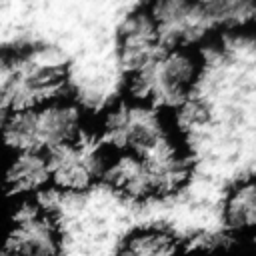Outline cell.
Here are the masks:
<instances>
[{"mask_svg":"<svg viewBox=\"0 0 256 256\" xmlns=\"http://www.w3.org/2000/svg\"><path fill=\"white\" fill-rule=\"evenodd\" d=\"M66 84L68 66L56 50L0 48V126L18 112L62 98Z\"/></svg>","mask_w":256,"mask_h":256,"instance_id":"6da1fadb","label":"cell"},{"mask_svg":"<svg viewBox=\"0 0 256 256\" xmlns=\"http://www.w3.org/2000/svg\"><path fill=\"white\" fill-rule=\"evenodd\" d=\"M190 176V160L170 134L138 154H120L108 162L104 180L130 200H150L174 194Z\"/></svg>","mask_w":256,"mask_h":256,"instance_id":"7a4b0ae2","label":"cell"},{"mask_svg":"<svg viewBox=\"0 0 256 256\" xmlns=\"http://www.w3.org/2000/svg\"><path fill=\"white\" fill-rule=\"evenodd\" d=\"M82 132V110L66 98L18 112L0 126L4 146L34 154H50Z\"/></svg>","mask_w":256,"mask_h":256,"instance_id":"3957f363","label":"cell"},{"mask_svg":"<svg viewBox=\"0 0 256 256\" xmlns=\"http://www.w3.org/2000/svg\"><path fill=\"white\" fill-rule=\"evenodd\" d=\"M200 74V60L190 48L164 46L142 66L130 72L132 100L156 110L176 108L186 102Z\"/></svg>","mask_w":256,"mask_h":256,"instance_id":"277c9868","label":"cell"},{"mask_svg":"<svg viewBox=\"0 0 256 256\" xmlns=\"http://www.w3.org/2000/svg\"><path fill=\"white\" fill-rule=\"evenodd\" d=\"M168 134L160 110L138 102L124 100L108 108L100 124V142L120 154H138Z\"/></svg>","mask_w":256,"mask_h":256,"instance_id":"5b68a950","label":"cell"},{"mask_svg":"<svg viewBox=\"0 0 256 256\" xmlns=\"http://www.w3.org/2000/svg\"><path fill=\"white\" fill-rule=\"evenodd\" d=\"M48 158L50 184L64 192H84L104 180L108 168L104 144L98 136L82 132L74 140L58 146Z\"/></svg>","mask_w":256,"mask_h":256,"instance_id":"8992f818","label":"cell"},{"mask_svg":"<svg viewBox=\"0 0 256 256\" xmlns=\"http://www.w3.org/2000/svg\"><path fill=\"white\" fill-rule=\"evenodd\" d=\"M4 248L14 256H58L62 232L48 210L38 204H24L12 216Z\"/></svg>","mask_w":256,"mask_h":256,"instance_id":"52a82bcc","label":"cell"},{"mask_svg":"<svg viewBox=\"0 0 256 256\" xmlns=\"http://www.w3.org/2000/svg\"><path fill=\"white\" fill-rule=\"evenodd\" d=\"M150 14L162 44L170 48H188L192 42L218 26L208 2H158L150 8Z\"/></svg>","mask_w":256,"mask_h":256,"instance_id":"ba28073f","label":"cell"},{"mask_svg":"<svg viewBox=\"0 0 256 256\" xmlns=\"http://www.w3.org/2000/svg\"><path fill=\"white\" fill-rule=\"evenodd\" d=\"M164 44L158 36L150 8H138L126 16L118 34V58L124 70L134 72L148 58H152Z\"/></svg>","mask_w":256,"mask_h":256,"instance_id":"9c48e42d","label":"cell"},{"mask_svg":"<svg viewBox=\"0 0 256 256\" xmlns=\"http://www.w3.org/2000/svg\"><path fill=\"white\" fill-rule=\"evenodd\" d=\"M2 184L8 196L26 198L38 194L50 186V170L46 154L34 152H14L4 168Z\"/></svg>","mask_w":256,"mask_h":256,"instance_id":"30bf717a","label":"cell"},{"mask_svg":"<svg viewBox=\"0 0 256 256\" xmlns=\"http://www.w3.org/2000/svg\"><path fill=\"white\" fill-rule=\"evenodd\" d=\"M224 220L228 228L236 232H254L256 234V180H242L224 200Z\"/></svg>","mask_w":256,"mask_h":256,"instance_id":"8fae6325","label":"cell"},{"mask_svg":"<svg viewBox=\"0 0 256 256\" xmlns=\"http://www.w3.org/2000/svg\"><path fill=\"white\" fill-rule=\"evenodd\" d=\"M178 242L164 228H140L128 234L116 256H176Z\"/></svg>","mask_w":256,"mask_h":256,"instance_id":"7c38bea8","label":"cell"},{"mask_svg":"<svg viewBox=\"0 0 256 256\" xmlns=\"http://www.w3.org/2000/svg\"><path fill=\"white\" fill-rule=\"evenodd\" d=\"M216 24H244L256 18L254 2H208Z\"/></svg>","mask_w":256,"mask_h":256,"instance_id":"4fadbf2b","label":"cell"},{"mask_svg":"<svg viewBox=\"0 0 256 256\" xmlns=\"http://www.w3.org/2000/svg\"><path fill=\"white\" fill-rule=\"evenodd\" d=\"M0 256H14V254H12L10 250H6L4 246H0Z\"/></svg>","mask_w":256,"mask_h":256,"instance_id":"5bb4252c","label":"cell"},{"mask_svg":"<svg viewBox=\"0 0 256 256\" xmlns=\"http://www.w3.org/2000/svg\"><path fill=\"white\" fill-rule=\"evenodd\" d=\"M254 244H256V234H254Z\"/></svg>","mask_w":256,"mask_h":256,"instance_id":"9a60e30c","label":"cell"}]
</instances>
